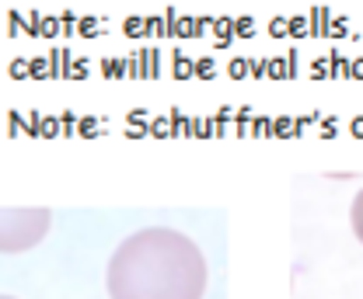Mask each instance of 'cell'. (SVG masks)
Listing matches in <instances>:
<instances>
[{"label":"cell","instance_id":"cell-1","mask_svg":"<svg viewBox=\"0 0 363 299\" xmlns=\"http://www.w3.org/2000/svg\"><path fill=\"white\" fill-rule=\"evenodd\" d=\"M206 279V257L192 237L147 226L119 244L105 286L112 299H203Z\"/></svg>","mask_w":363,"mask_h":299},{"label":"cell","instance_id":"cell-2","mask_svg":"<svg viewBox=\"0 0 363 299\" xmlns=\"http://www.w3.org/2000/svg\"><path fill=\"white\" fill-rule=\"evenodd\" d=\"M52 226V213L45 206L35 209H0V254H25L39 247Z\"/></svg>","mask_w":363,"mask_h":299},{"label":"cell","instance_id":"cell-3","mask_svg":"<svg viewBox=\"0 0 363 299\" xmlns=\"http://www.w3.org/2000/svg\"><path fill=\"white\" fill-rule=\"evenodd\" d=\"M350 219H353V233H357V240L363 244V188L357 192V199H353V209H350Z\"/></svg>","mask_w":363,"mask_h":299},{"label":"cell","instance_id":"cell-4","mask_svg":"<svg viewBox=\"0 0 363 299\" xmlns=\"http://www.w3.org/2000/svg\"><path fill=\"white\" fill-rule=\"evenodd\" d=\"M0 299H14V296H0Z\"/></svg>","mask_w":363,"mask_h":299}]
</instances>
